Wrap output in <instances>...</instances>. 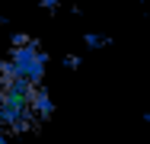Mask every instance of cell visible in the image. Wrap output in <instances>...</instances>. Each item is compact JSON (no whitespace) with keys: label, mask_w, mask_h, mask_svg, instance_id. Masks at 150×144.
Instances as JSON below:
<instances>
[{"label":"cell","mask_w":150,"mask_h":144,"mask_svg":"<svg viewBox=\"0 0 150 144\" xmlns=\"http://www.w3.org/2000/svg\"><path fill=\"white\" fill-rule=\"evenodd\" d=\"M45 64H48V58L45 51H38V45H13V55L6 64H0V71H3V77H23V80H29V83H42V74H45Z\"/></svg>","instance_id":"cell-1"}]
</instances>
